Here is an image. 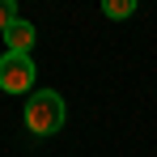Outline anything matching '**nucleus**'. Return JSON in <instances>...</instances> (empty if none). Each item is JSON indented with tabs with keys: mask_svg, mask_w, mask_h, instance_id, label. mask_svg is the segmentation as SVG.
Wrapping results in <instances>:
<instances>
[{
	"mask_svg": "<svg viewBox=\"0 0 157 157\" xmlns=\"http://www.w3.org/2000/svg\"><path fill=\"white\" fill-rule=\"evenodd\" d=\"M64 119H68V110H64V98H59L55 89L30 94V102H26V128L34 132V136H55V132L64 128Z\"/></svg>",
	"mask_w": 157,
	"mask_h": 157,
	"instance_id": "1",
	"label": "nucleus"
},
{
	"mask_svg": "<svg viewBox=\"0 0 157 157\" xmlns=\"http://www.w3.org/2000/svg\"><path fill=\"white\" fill-rule=\"evenodd\" d=\"M0 89L4 94H30L34 89V59L30 55H0Z\"/></svg>",
	"mask_w": 157,
	"mask_h": 157,
	"instance_id": "2",
	"label": "nucleus"
},
{
	"mask_svg": "<svg viewBox=\"0 0 157 157\" xmlns=\"http://www.w3.org/2000/svg\"><path fill=\"white\" fill-rule=\"evenodd\" d=\"M34 26L30 21H17V26L4 34V47H9V55H30V47H34Z\"/></svg>",
	"mask_w": 157,
	"mask_h": 157,
	"instance_id": "3",
	"label": "nucleus"
},
{
	"mask_svg": "<svg viewBox=\"0 0 157 157\" xmlns=\"http://www.w3.org/2000/svg\"><path fill=\"white\" fill-rule=\"evenodd\" d=\"M102 13H106V17H115V21H119V17H132V13H136V0H106Z\"/></svg>",
	"mask_w": 157,
	"mask_h": 157,
	"instance_id": "4",
	"label": "nucleus"
},
{
	"mask_svg": "<svg viewBox=\"0 0 157 157\" xmlns=\"http://www.w3.org/2000/svg\"><path fill=\"white\" fill-rule=\"evenodd\" d=\"M13 26H17V4L13 0H0V34H9Z\"/></svg>",
	"mask_w": 157,
	"mask_h": 157,
	"instance_id": "5",
	"label": "nucleus"
}]
</instances>
